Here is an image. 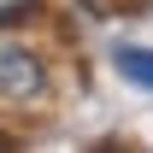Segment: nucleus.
I'll use <instances>...</instances> for the list:
<instances>
[{
	"label": "nucleus",
	"mask_w": 153,
	"mask_h": 153,
	"mask_svg": "<svg viewBox=\"0 0 153 153\" xmlns=\"http://www.w3.org/2000/svg\"><path fill=\"white\" fill-rule=\"evenodd\" d=\"M0 94L18 100V106H30V100L47 94V71H41V59L30 53V47H18V41H0Z\"/></svg>",
	"instance_id": "1"
},
{
	"label": "nucleus",
	"mask_w": 153,
	"mask_h": 153,
	"mask_svg": "<svg viewBox=\"0 0 153 153\" xmlns=\"http://www.w3.org/2000/svg\"><path fill=\"white\" fill-rule=\"evenodd\" d=\"M118 71L130 76V82H141V88H153V53L147 47H124L118 53Z\"/></svg>",
	"instance_id": "2"
},
{
	"label": "nucleus",
	"mask_w": 153,
	"mask_h": 153,
	"mask_svg": "<svg viewBox=\"0 0 153 153\" xmlns=\"http://www.w3.org/2000/svg\"><path fill=\"white\" fill-rule=\"evenodd\" d=\"M36 0H0V24H12V18H24Z\"/></svg>",
	"instance_id": "3"
}]
</instances>
